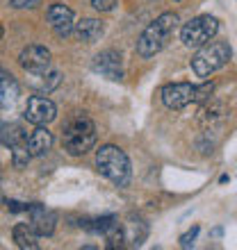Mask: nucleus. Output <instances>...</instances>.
Segmentation results:
<instances>
[{"label":"nucleus","instance_id":"nucleus-6","mask_svg":"<svg viewBox=\"0 0 237 250\" xmlns=\"http://www.w3.org/2000/svg\"><path fill=\"white\" fill-rule=\"evenodd\" d=\"M19 64L27 75H39V73H48L53 66V57L46 46H27L21 50Z\"/></svg>","mask_w":237,"mask_h":250},{"label":"nucleus","instance_id":"nucleus-23","mask_svg":"<svg viewBox=\"0 0 237 250\" xmlns=\"http://www.w3.org/2000/svg\"><path fill=\"white\" fill-rule=\"evenodd\" d=\"M94 9H98V12H112L114 5H117V0H92Z\"/></svg>","mask_w":237,"mask_h":250},{"label":"nucleus","instance_id":"nucleus-5","mask_svg":"<svg viewBox=\"0 0 237 250\" xmlns=\"http://www.w3.org/2000/svg\"><path fill=\"white\" fill-rule=\"evenodd\" d=\"M219 32V19L217 16H210V14H203V16H196L191 19L190 23H185L180 27V39L187 48H201L205 46L208 41H212Z\"/></svg>","mask_w":237,"mask_h":250},{"label":"nucleus","instance_id":"nucleus-11","mask_svg":"<svg viewBox=\"0 0 237 250\" xmlns=\"http://www.w3.org/2000/svg\"><path fill=\"white\" fill-rule=\"evenodd\" d=\"M46 19L57 37H69V34L73 32V27H75V23H73V12L66 5H59V2L48 7Z\"/></svg>","mask_w":237,"mask_h":250},{"label":"nucleus","instance_id":"nucleus-12","mask_svg":"<svg viewBox=\"0 0 237 250\" xmlns=\"http://www.w3.org/2000/svg\"><path fill=\"white\" fill-rule=\"evenodd\" d=\"M25 146H27V152H30L32 157H44V155L53 148V132L48 130L46 125H37V130L27 137Z\"/></svg>","mask_w":237,"mask_h":250},{"label":"nucleus","instance_id":"nucleus-4","mask_svg":"<svg viewBox=\"0 0 237 250\" xmlns=\"http://www.w3.org/2000/svg\"><path fill=\"white\" fill-rule=\"evenodd\" d=\"M233 57V48L228 41H208L198 48V53L191 57V71L196 78H210L212 73L224 68Z\"/></svg>","mask_w":237,"mask_h":250},{"label":"nucleus","instance_id":"nucleus-16","mask_svg":"<svg viewBox=\"0 0 237 250\" xmlns=\"http://www.w3.org/2000/svg\"><path fill=\"white\" fill-rule=\"evenodd\" d=\"M14 241L16 246L23 250H37L39 248V241H37V232L30 228V223H19L14 225Z\"/></svg>","mask_w":237,"mask_h":250},{"label":"nucleus","instance_id":"nucleus-25","mask_svg":"<svg viewBox=\"0 0 237 250\" xmlns=\"http://www.w3.org/2000/svg\"><path fill=\"white\" fill-rule=\"evenodd\" d=\"M41 0H12V7L16 9H25V7H37Z\"/></svg>","mask_w":237,"mask_h":250},{"label":"nucleus","instance_id":"nucleus-1","mask_svg":"<svg viewBox=\"0 0 237 250\" xmlns=\"http://www.w3.org/2000/svg\"><path fill=\"white\" fill-rule=\"evenodd\" d=\"M62 144L64 150L73 157L87 155L96 144V125L85 112H78L69 116L62 125Z\"/></svg>","mask_w":237,"mask_h":250},{"label":"nucleus","instance_id":"nucleus-9","mask_svg":"<svg viewBox=\"0 0 237 250\" xmlns=\"http://www.w3.org/2000/svg\"><path fill=\"white\" fill-rule=\"evenodd\" d=\"M94 73H98L103 78L112 80V82H118L123 78V62H121V55L117 50H103L94 57L92 62Z\"/></svg>","mask_w":237,"mask_h":250},{"label":"nucleus","instance_id":"nucleus-13","mask_svg":"<svg viewBox=\"0 0 237 250\" xmlns=\"http://www.w3.org/2000/svg\"><path fill=\"white\" fill-rule=\"evenodd\" d=\"M21 93L19 82L14 80L12 73H7L5 68H0V109H7L16 103Z\"/></svg>","mask_w":237,"mask_h":250},{"label":"nucleus","instance_id":"nucleus-17","mask_svg":"<svg viewBox=\"0 0 237 250\" xmlns=\"http://www.w3.org/2000/svg\"><path fill=\"white\" fill-rule=\"evenodd\" d=\"M123 228L125 246H139L146 239V225L139 218H128V223H121Z\"/></svg>","mask_w":237,"mask_h":250},{"label":"nucleus","instance_id":"nucleus-22","mask_svg":"<svg viewBox=\"0 0 237 250\" xmlns=\"http://www.w3.org/2000/svg\"><path fill=\"white\" fill-rule=\"evenodd\" d=\"M198 230H201V228H198V225H194L190 232H185L183 237H180V248H191V246H194V241H196V237H198Z\"/></svg>","mask_w":237,"mask_h":250},{"label":"nucleus","instance_id":"nucleus-19","mask_svg":"<svg viewBox=\"0 0 237 250\" xmlns=\"http://www.w3.org/2000/svg\"><path fill=\"white\" fill-rule=\"evenodd\" d=\"M117 223H118L117 216H100V218H94V221H85L82 228L89 232H103V234H105V232L112 230Z\"/></svg>","mask_w":237,"mask_h":250},{"label":"nucleus","instance_id":"nucleus-27","mask_svg":"<svg viewBox=\"0 0 237 250\" xmlns=\"http://www.w3.org/2000/svg\"><path fill=\"white\" fill-rule=\"evenodd\" d=\"M0 178H2V173H0Z\"/></svg>","mask_w":237,"mask_h":250},{"label":"nucleus","instance_id":"nucleus-18","mask_svg":"<svg viewBox=\"0 0 237 250\" xmlns=\"http://www.w3.org/2000/svg\"><path fill=\"white\" fill-rule=\"evenodd\" d=\"M59 82H62V75H59L57 71H53V68H50L48 73L30 75V84H32L37 91H44V93H48V91H53V89H57Z\"/></svg>","mask_w":237,"mask_h":250},{"label":"nucleus","instance_id":"nucleus-21","mask_svg":"<svg viewBox=\"0 0 237 250\" xmlns=\"http://www.w3.org/2000/svg\"><path fill=\"white\" fill-rule=\"evenodd\" d=\"M212 93H214V84H212V82H205V84L196 86V103H205V100H210Z\"/></svg>","mask_w":237,"mask_h":250},{"label":"nucleus","instance_id":"nucleus-8","mask_svg":"<svg viewBox=\"0 0 237 250\" xmlns=\"http://www.w3.org/2000/svg\"><path fill=\"white\" fill-rule=\"evenodd\" d=\"M162 103L169 109H185L187 105L196 103V84L190 82H176V84H166L162 89Z\"/></svg>","mask_w":237,"mask_h":250},{"label":"nucleus","instance_id":"nucleus-3","mask_svg":"<svg viewBox=\"0 0 237 250\" xmlns=\"http://www.w3.org/2000/svg\"><path fill=\"white\" fill-rule=\"evenodd\" d=\"M96 168H98L100 175H105L117 187H125L130 182V159L118 146H100L98 152H96Z\"/></svg>","mask_w":237,"mask_h":250},{"label":"nucleus","instance_id":"nucleus-10","mask_svg":"<svg viewBox=\"0 0 237 250\" xmlns=\"http://www.w3.org/2000/svg\"><path fill=\"white\" fill-rule=\"evenodd\" d=\"M27 214H30V228L37 232V237H50L55 232V223H57L55 211L46 209L39 203H34V205H30Z\"/></svg>","mask_w":237,"mask_h":250},{"label":"nucleus","instance_id":"nucleus-7","mask_svg":"<svg viewBox=\"0 0 237 250\" xmlns=\"http://www.w3.org/2000/svg\"><path fill=\"white\" fill-rule=\"evenodd\" d=\"M25 121L27 123H34V125H48L53 123L57 119V107L50 98L46 96H32L27 98V105H25Z\"/></svg>","mask_w":237,"mask_h":250},{"label":"nucleus","instance_id":"nucleus-26","mask_svg":"<svg viewBox=\"0 0 237 250\" xmlns=\"http://www.w3.org/2000/svg\"><path fill=\"white\" fill-rule=\"evenodd\" d=\"M2 34H5V32H2V25H0V39H2Z\"/></svg>","mask_w":237,"mask_h":250},{"label":"nucleus","instance_id":"nucleus-15","mask_svg":"<svg viewBox=\"0 0 237 250\" xmlns=\"http://www.w3.org/2000/svg\"><path fill=\"white\" fill-rule=\"evenodd\" d=\"M75 34H78L80 41H85V43H94L96 39H100V34H103V23L98 19H82L80 23H75Z\"/></svg>","mask_w":237,"mask_h":250},{"label":"nucleus","instance_id":"nucleus-2","mask_svg":"<svg viewBox=\"0 0 237 250\" xmlns=\"http://www.w3.org/2000/svg\"><path fill=\"white\" fill-rule=\"evenodd\" d=\"M178 23H180V19H178L173 12L160 14L158 19L153 21L151 25L142 32V37H139V41H137V55L139 57L148 60V57H153V55H158L160 50L171 41L173 32L178 30Z\"/></svg>","mask_w":237,"mask_h":250},{"label":"nucleus","instance_id":"nucleus-24","mask_svg":"<svg viewBox=\"0 0 237 250\" xmlns=\"http://www.w3.org/2000/svg\"><path fill=\"white\" fill-rule=\"evenodd\" d=\"M5 205H7V209L9 211H27L30 209V205L19 203V200H5Z\"/></svg>","mask_w":237,"mask_h":250},{"label":"nucleus","instance_id":"nucleus-20","mask_svg":"<svg viewBox=\"0 0 237 250\" xmlns=\"http://www.w3.org/2000/svg\"><path fill=\"white\" fill-rule=\"evenodd\" d=\"M30 157H32V155L27 152V146L25 144L12 148V162H14V166H16V168H25L27 162H30Z\"/></svg>","mask_w":237,"mask_h":250},{"label":"nucleus","instance_id":"nucleus-14","mask_svg":"<svg viewBox=\"0 0 237 250\" xmlns=\"http://www.w3.org/2000/svg\"><path fill=\"white\" fill-rule=\"evenodd\" d=\"M27 141V132L19 123H0V144L7 148H16Z\"/></svg>","mask_w":237,"mask_h":250}]
</instances>
